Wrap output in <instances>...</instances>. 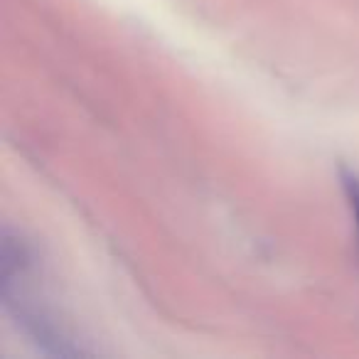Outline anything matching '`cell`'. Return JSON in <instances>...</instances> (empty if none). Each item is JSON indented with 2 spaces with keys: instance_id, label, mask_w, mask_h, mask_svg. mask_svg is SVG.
I'll return each mask as SVG.
<instances>
[{
  "instance_id": "1",
  "label": "cell",
  "mask_w": 359,
  "mask_h": 359,
  "mask_svg": "<svg viewBox=\"0 0 359 359\" xmlns=\"http://www.w3.org/2000/svg\"><path fill=\"white\" fill-rule=\"evenodd\" d=\"M342 185H344V195H347V202H349V210H352L354 222H357V239H359V177L344 172Z\"/></svg>"
}]
</instances>
